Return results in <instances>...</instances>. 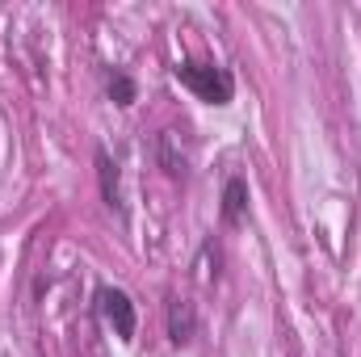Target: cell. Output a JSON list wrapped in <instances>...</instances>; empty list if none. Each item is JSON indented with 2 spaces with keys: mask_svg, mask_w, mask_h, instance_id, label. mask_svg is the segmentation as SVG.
<instances>
[{
  "mask_svg": "<svg viewBox=\"0 0 361 357\" xmlns=\"http://www.w3.org/2000/svg\"><path fill=\"white\" fill-rule=\"evenodd\" d=\"M177 80L189 92H197L202 101H210V105H227V101H231V92H235L231 76H227L223 68H210V63H180Z\"/></svg>",
  "mask_w": 361,
  "mask_h": 357,
  "instance_id": "obj_1",
  "label": "cell"
},
{
  "mask_svg": "<svg viewBox=\"0 0 361 357\" xmlns=\"http://www.w3.org/2000/svg\"><path fill=\"white\" fill-rule=\"evenodd\" d=\"M97 307H101L105 324L114 328V337H122V341H130V337H135V303H130V294H126V290L101 286V290H97Z\"/></svg>",
  "mask_w": 361,
  "mask_h": 357,
  "instance_id": "obj_2",
  "label": "cell"
},
{
  "mask_svg": "<svg viewBox=\"0 0 361 357\" xmlns=\"http://www.w3.org/2000/svg\"><path fill=\"white\" fill-rule=\"evenodd\" d=\"M193 328H197L193 303L173 298V303H169V337H173V345H189V341H193Z\"/></svg>",
  "mask_w": 361,
  "mask_h": 357,
  "instance_id": "obj_3",
  "label": "cell"
},
{
  "mask_svg": "<svg viewBox=\"0 0 361 357\" xmlns=\"http://www.w3.org/2000/svg\"><path fill=\"white\" fill-rule=\"evenodd\" d=\"M244 206H248V185H244V177H231L227 189H223V219L227 223H240Z\"/></svg>",
  "mask_w": 361,
  "mask_h": 357,
  "instance_id": "obj_4",
  "label": "cell"
},
{
  "mask_svg": "<svg viewBox=\"0 0 361 357\" xmlns=\"http://www.w3.org/2000/svg\"><path fill=\"white\" fill-rule=\"evenodd\" d=\"M97 173H101V193H105V202L118 206V169H114V160H109L105 152H97Z\"/></svg>",
  "mask_w": 361,
  "mask_h": 357,
  "instance_id": "obj_5",
  "label": "cell"
},
{
  "mask_svg": "<svg viewBox=\"0 0 361 357\" xmlns=\"http://www.w3.org/2000/svg\"><path fill=\"white\" fill-rule=\"evenodd\" d=\"M109 92H114L118 105H130V101H135V85H130L126 76H114V80H109Z\"/></svg>",
  "mask_w": 361,
  "mask_h": 357,
  "instance_id": "obj_6",
  "label": "cell"
}]
</instances>
